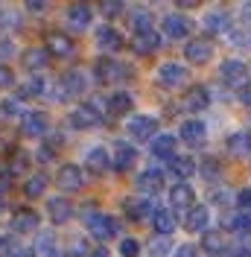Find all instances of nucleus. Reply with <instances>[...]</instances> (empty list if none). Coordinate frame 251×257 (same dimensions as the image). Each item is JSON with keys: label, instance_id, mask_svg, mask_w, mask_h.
<instances>
[{"label": "nucleus", "instance_id": "obj_42", "mask_svg": "<svg viewBox=\"0 0 251 257\" xmlns=\"http://www.w3.org/2000/svg\"><path fill=\"white\" fill-rule=\"evenodd\" d=\"M12 85H15V73L6 64H0V88H12Z\"/></svg>", "mask_w": 251, "mask_h": 257}, {"label": "nucleus", "instance_id": "obj_11", "mask_svg": "<svg viewBox=\"0 0 251 257\" xmlns=\"http://www.w3.org/2000/svg\"><path fill=\"white\" fill-rule=\"evenodd\" d=\"M99 123V111L94 105H79L70 111V126L73 128H94Z\"/></svg>", "mask_w": 251, "mask_h": 257}, {"label": "nucleus", "instance_id": "obj_38", "mask_svg": "<svg viewBox=\"0 0 251 257\" xmlns=\"http://www.w3.org/2000/svg\"><path fill=\"white\" fill-rule=\"evenodd\" d=\"M170 248H173V245H170V237H161V234H158L155 240H152V254L155 257H167Z\"/></svg>", "mask_w": 251, "mask_h": 257}, {"label": "nucleus", "instance_id": "obj_31", "mask_svg": "<svg viewBox=\"0 0 251 257\" xmlns=\"http://www.w3.org/2000/svg\"><path fill=\"white\" fill-rule=\"evenodd\" d=\"M123 210H126V216H129L132 222H141L143 216L149 213V202H141V199H126Z\"/></svg>", "mask_w": 251, "mask_h": 257}, {"label": "nucleus", "instance_id": "obj_37", "mask_svg": "<svg viewBox=\"0 0 251 257\" xmlns=\"http://www.w3.org/2000/svg\"><path fill=\"white\" fill-rule=\"evenodd\" d=\"M99 12L105 18H117L123 12V3H120V0H102V3H99Z\"/></svg>", "mask_w": 251, "mask_h": 257}, {"label": "nucleus", "instance_id": "obj_52", "mask_svg": "<svg viewBox=\"0 0 251 257\" xmlns=\"http://www.w3.org/2000/svg\"><path fill=\"white\" fill-rule=\"evenodd\" d=\"M91 257H108V251H105V248H94V254Z\"/></svg>", "mask_w": 251, "mask_h": 257}, {"label": "nucleus", "instance_id": "obj_17", "mask_svg": "<svg viewBox=\"0 0 251 257\" xmlns=\"http://www.w3.org/2000/svg\"><path fill=\"white\" fill-rule=\"evenodd\" d=\"M85 167H88V173H94V176H105V170H108V152H105L102 146L88 149V155H85Z\"/></svg>", "mask_w": 251, "mask_h": 257}, {"label": "nucleus", "instance_id": "obj_14", "mask_svg": "<svg viewBox=\"0 0 251 257\" xmlns=\"http://www.w3.org/2000/svg\"><path fill=\"white\" fill-rule=\"evenodd\" d=\"M164 35H167V38H187L190 35V18L187 15H167L164 18Z\"/></svg>", "mask_w": 251, "mask_h": 257}, {"label": "nucleus", "instance_id": "obj_7", "mask_svg": "<svg viewBox=\"0 0 251 257\" xmlns=\"http://www.w3.org/2000/svg\"><path fill=\"white\" fill-rule=\"evenodd\" d=\"M184 56H187V62L204 64V62H210V56H213V44L207 38H193L184 47Z\"/></svg>", "mask_w": 251, "mask_h": 257}, {"label": "nucleus", "instance_id": "obj_28", "mask_svg": "<svg viewBox=\"0 0 251 257\" xmlns=\"http://www.w3.org/2000/svg\"><path fill=\"white\" fill-rule=\"evenodd\" d=\"M152 155L155 158H175V138L173 135H158L152 141Z\"/></svg>", "mask_w": 251, "mask_h": 257}, {"label": "nucleus", "instance_id": "obj_26", "mask_svg": "<svg viewBox=\"0 0 251 257\" xmlns=\"http://www.w3.org/2000/svg\"><path fill=\"white\" fill-rule=\"evenodd\" d=\"M96 44H99V50H120L123 38H120V32L114 27H99L96 30Z\"/></svg>", "mask_w": 251, "mask_h": 257}, {"label": "nucleus", "instance_id": "obj_18", "mask_svg": "<svg viewBox=\"0 0 251 257\" xmlns=\"http://www.w3.org/2000/svg\"><path fill=\"white\" fill-rule=\"evenodd\" d=\"M202 248H204V254L222 257V254H225V248H228V240H225V234H222V231H204Z\"/></svg>", "mask_w": 251, "mask_h": 257}, {"label": "nucleus", "instance_id": "obj_47", "mask_svg": "<svg viewBox=\"0 0 251 257\" xmlns=\"http://www.w3.org/2000/svg\"><path fill=\"white\" fill-rule=\"evenodd\" d=\"M175 257H199V251H196V245H181L175 251Z\"/></svg>", "mask_w": 251, "mask_h": 257}, {"label": "nucleus", "instance_id": "obj_24", "mask_svg": "<svg viewBox=\"0 0 251 257\" xmlns=\"http://www.w3.org/2000/svg\"><path fill=\"white\" fill-rule=\"evenodd\" d=\"M47 64H50V53L44 47L24 50V67H27V70H44Z\"/></svg>", "mask_w": 251, "mask_h": 257}, {"label": "nucleus", "instance_id": "obj_23", "mask_svg": "<svg viewBox=\"0 0 251 257\" xmlns=\"http://www.w3.org/2000/svg\"><path fill=\"white\" fill-rule=\"evenodd\" d=\"M207 222H210V213H207V208H202V205H193V208L187 210V216H184V228H187V231H204Z\"/></svg>", "mask_w": 251, "mask_h": 257}, {"label": "nucleus", "instance_id": "obj_35", "mask_svg": "<svg viewBox=\"0 0 251 257\" xmlns=\"http://www.w3.org/2000/svg\"><path fill=\"white\" fill-rule=\"evenodd\" d=\"M132 21V30L135 32H149V24H152V15L146 12V9H138L135 15L129 18Z\"/></svg>", "mask_w": 251, "mask_h": 257}, {"label": "nucleus", "instance_id": "obj_10", "mask_svg": "<svg viewBox=\"0 0 251 257\" xmlns=\"http://www.w3.org/2000/svg\"><path fill=\"white\" fill-rule=\"evenodd\" d=\"M135 161H138L135 146L117 141V146H114V170H117V173H126V170H132V167H135Z\"/></svg>", "mask_w": 251, "mask_h": 257}, {"label": "nucleus", "instance_id": "obj_29", "mask_svg": "<svg viewBox=\"0 0 251 257\" xmlns=\"http://www.w3.org/2000/svg\"><path fill=\"white\" fill-rule=\"evenodd\" d=\"M152 222H155V231L161 234V237H170V234L175 231V225H178L173 210H164V208L155 210V219H152Z\"/></svg>", "mask_w": 251, "mask_h": 257}, {"label": "nucleus", "instance_id": "obj_34", "mask_svg": "<svg viewBox=\"0 0 251 257\" xmlns=\"http://www.w3.org/2000/svg\"><path fill=\"white\" fill-rule=\"evenodd\" d=\"M44 190H47V176H32V178H27V184H24V193H27L30 199L44 196Z\"/></svg>", "mask_w": 251, "mask_h": 257}, {"label": "nucleus", "instance_id": "obj_25", "mask_svg": "<svg viewBox=\"0 0 251 257\" xmlns=\"http://www.w3.org/2000/svg\"><path fill=\"white\" fill-rule=\"evenodd\" d=\"M67 24H70L73 30L88 27V24H91V6H85V3H73V6H67Z\"/></svg>", "mask_w": 251, "mask_h": 257}, {"label": "nucleus", "instance_id": "obj_49", "mask_svg": "<svg viewBox=\"0 0 251 257\" xmlns=\"http://www.w3.org/2000/svg\"><path fill=\"white\" fill-rule=\"evenodd\" d=\"M73 254H76V257H82V254H85V242H82V240H76V242H73Z\"/></svg>", "mask_w": 251, "mask_h": 257}, {"label": "nucleus", "instance_id": "obj_6", "mask_svg": "<svg viewBox=\"0 0 251 257\" xmlns=\"http://www.w3.org/2000/svg\"><path fill=\"white\" fill-rule=\"evenodd\" d=\"M222 79L228 82V85H245L248 82V67H245V62H239V59H228V62H222Z\"/></svg>", "mask_w": 251, "mask_h": 257}, {"label": "nucleus", "instance_id": "obj_5", "mask_svg": "<svg viewBox=\"0 0 251 257\" xmlns=\"http://www.w3.org/2000/svg\"><path fill=\"white\" fill-rule=\"evenodd\" d=\"M85 73L82 70H67L62 76V82H59V94L64 96V99H70V96H79L85 94Z\"/></svg>", "mask_w": 251, "mask_h": 257}, {"label": "nucleus", "instance_id": "obj_12", "mask_svg": "<svg viewBox=\"0 0 251 257\" xmlns=\"http://www.w3.org/2000/svg\"><path fill=\"white\" fill-rule=\"evenodd\" d=\"M50 56H56V59H67L70 53H73V41L64 35V32H50L47 35V47H44Z\"/></svg>", "mask_w": 251, "mask_h": 257}, {"label": "nucleus", "instance_id": "obj_53", "mask_svg": "<svg viewBox=\"0 0 251 257\" xmlns=\"http://www.w3.org/2000/svg\"><path fill=\"white\" fill-rule=\"evenodd\" d=\"M234 257H251V251H245V248H239V251H236Z\"/></svg>", "mask_w": 251, "mask_h": 257}, {"label": "nucleus", "instance_id": "obj_40", "mask_svg": "<svg viewBox=\"0 0 251 257\" xmlns=\"http://www.w3.org/2000/svg\"><path fill=\"white\" fill-rule=\"evenodd\" d=\"M30 152H15V158H12V173H24L27 167H30V158H27Z\"/></svg>", "mask_w": 251, "mask_h": 257}, {"label": "nucleus", "instance_id": "obj_30", "mask_svg": "<svg viewBox=\"0 0 251 257\" xmlns=\"http://www.w3.org/2000/svg\"><path fill=\"white\" fill-rule=\"evenodd\" d=\"M170 170L178 178H190L196 173V161L190 158V155H175V158H170Z\"/></svg>", "mask_w": 251, "mask_h": 257}, {"label": "nucleus", "instance_id": "obj_54", "mask_svg": "<svg viewBox=\"0 0 251 257\" xmlns=\"http://www.w3.org/2000/svg\"><path fill=\"white\" fill-rule=\"evenodd\" d=\"M248 228H251V213H248Z\"/></svg>", "mask_w": 251, "mask_h": 257}, {"label": "nucleus", "instance_id": "obj_39", "mask_svg": "<svg viewBox=\"0 0 251 257\" xmlns=\"http://www.w3.org/2000/svg\"><path fill=\"white\" fill-rule=\"evenodd\" d=\"M120 254L123 257H138L141 254V242L138 240H123L120 242Z\"/></svg>", "mask_w": 251, "mask_h": 257}, {"label": "nucleus", "instance_id": "obj_8", "mask_svg": "<svg viewBox=\"0 0 251 257\" xmlns=\"http://www.w3.org/2000/svg\"><path fill=\"white\" fill-rule=\"evenodd\" d=\"M152 132H158V120L155 117L141 114V117H132V120H129V135H132L135 141H149Z\"/></svg>", "mask_w": 251, "mask_h": 257}, {"label": "nucleus", "instance_id": "obj_32", "mask_svg": "<svg viewBox=\"0 0 251 257\" xmlns=\"http://www.w3.org/2000/svg\"><path fill=\"white\" fill-rule=\"evenodd\" d=\"M129 108H132V96L126 94V91H117V94L108 99V111L117 114V117H120V114H126Z\"/></svg>", "mask_w": 251, "mask_h": 257}, {"label": "nucleus", "instance_id": "obj_46", "mask_svg": "<svg viewBox=\"0 0 251 257\" xmlns=\"http://www.w3.org/2000/svg\"><path fill=\"white\" fill-rule=\"evenodd\" d=\"M9 56H12V41L0 38V59H9Z\"/></svg>", "mask_w": 251, "mask_h": 257}, {"label": "nucleus", "instance_id": "obj_3", "mask_svg": "<svg viewBox=\"0 0 251 257\" xmlns=\"http://www.w3.org/2000/svg\"><path fill=\"white\" fill-rule=\"evenodd\" d=\"M56 184H59L64 193L82 190V184H85V178H82V167H76V164H62L59 173H56Z\"/></svg>", "mask_w": 251, "mask_h": 257}, {"label": "nucleus", "instance_id": "obj_21", "mask_svg": "<svg viewBox=\"0 0 251 257\" xmlns=\"http://www.w3.org/2000/svg\"><path fill=\"white\" fill-rule=\"evenodd\" d=\"M170 202H173L175 208L190 210L193 208V202H196V193H193V187H190L187 181H181V184H175L173 190H170Z\"/></svg>", "mask_w": 251, "mask_h": 257}, {"label": "nucleus", "instance_id": "obj_13", "mask_svg": "<svg viewBox=\"0 0 251 257\" xmlns=\"http://www.w3.org/2000/svg\"><path fill=\"white\" fill-rule=\"evenodd\" d=\"M21 132H24L27 138H41V135L47 132V117H44L41 111L24 114V120H21Z\"/></svg>", "mask_w": 251, "mask_h": 257}, {"label": "nucleus", "instance_id": "obj_48", "mask_svg": "<svg viewBox=\"0 0 251 257\" xmlns=\"http://www.w3.org/2000/svg\"><path fill=\"white\" fill-rule=\"evenodd\" d=\"M27 9H30V12H44V9H47V3H38V0H30V3H27Z\"/></svg>", "mask_w": 251, "mask_h": 257}, {"label": "nucleus", "instance_id": "obj_33", "mask_svg": "<svg viewBox=\"0 0 251 257\" xmlns=\"http://www.w3.org/2000/svg\"><path fill=\"white\" fill-rule=\"evenodd\" d=\"M228 21H231L228 12H210V15H204V30L207 32H219V30L228 27Z\"/></svg>", "mask_w": 251, "mask_h": 257}, {"label": "nucleus", "instance_id": "obj_36", "mask_svg": "<svg viewBox=\"0 0 251 257\" xmlns=\"http://www.w3.org/2000/svg\"><path fill=\"white\" fill-rule=\"evenodd\" d=\"M202 176L207 178V181H216V178L222 176V167H219V161H210V158L204 161V164H202Z\"/></svg>", "mask_w": 251, "mask_h": 257}, {"label": "nucleus", "instance_id": "obj_2", "mask_svg": "<svg viewBox=\"0 0 251 257\" xmlns=\"http://www.w3.org/2000/svg\"><path fill=\"white\" fill-rule=\"evenodd\" d=\"M187 67L184 64H175V62H167L158 67V85H164V88H181V85H187Z\"/></svg>", "mask_w": 251, "mask_h": 257}, {"label": "nucleus", "instance_id": "obj_44", "mask_svg": "<svg viewBox=\"0 0 251 257\" xmlns=\"http://www.w3.org/2000/svg\"><path fill=\"white\" fill-rule=\"evenodd\" d=\"M236 205H239V208H251V190H239L236 193Z\"/></svg>", "mask_w": 251, "mask_h": 257}, {"label": "nucleus", "instance_id": "obj_43", "mask_svg": "<svg viewBox=\"0 0 251 257\" xmlns=\"http://www.w3.org/2000/svg\"><path fill=\"white\" fill-rule=\"evenodd\" d=\"M18 105H21V102H18V99H6V102H3V105H0V108H3V114H6V117H12V114H18V111H21V108H18Z\"/></svg>", "mask_w": 251, "mask_h": 257}, {"label": "nucleus", "instance_id": "obj_4", "mask_svg": "<svg viewBox=\"0 0 251 257\" xmlns=\"http://www.w3.org/2000/svg\"><path fill=\"white\" fill-rule=\"evenodd\" d=\"M88 231L94 234L96 240H111L117 231H120V225L114 216L108 213H94V216H88Z\"/></svg>", "mask_w": 251, "mask_h": 257}, {"label": "nucleus", "instance_id": "obj_1", "mask_svg": "<svg viewBox=\"0 0 251 257\" xmlns=\"http://www.w3.org/2000/svg\"><path fill=\"white\" fill-rule=\"evenodd\" d=\"M94 76L102 85H123L132 79V67L123 62H114V59H99L94 67Z\"/></svg>", "mask_w": 251, "mask_h": 257}, {"label": "nucleus", "instance_id": "obj_9", "mask_svg": "<svg viewBox=\"0 0 251 257\" xmlns=\"http://www.w3.org/2000/svg\"><path fill=\"white\" fill-rule=\"evenodd\" d=\"M47 213L53 225H64L73 213V205L64 199V196H56V199H47Z\"/></svg>", "mask_w": 251, "mask_h": 257}, {"label": "nucleus", "instance_id": "obj_15", "mask_svg": "<svg viewBox=\"0 0 251 257\" xmlns=\"http://www.w3.org/2000/svg\"><path fill=\"white\" fill-rule=\"evenodd\" d=\"M204 138H207V126H204L202 120H187L181 126V141L187 146H202Z\"/></svg>", "mask_w": 251, "mask_h": 257}, {"label": "nucleus", "instance_id": "obj_22", "mask_svg": "<svg viewBox=\"0 0 251 257\" xmlns=\"http://www.w3.org/2000/svg\"><path fill=\"white\" fill-rule=\"evenodd\" d=\"M35 225H38V213H35V210H30V208L15 210V216H12V231L30 234V231H35Z\"/></svg>", "mask_w": 251, "mask_h": 257}, {"label": "nucleus", "instance_id": "obj_50", "mask_svg": "<svg viewBox=\"0 0 251 257\" xmlns=\"http://www.w3.org/2000/svg\"><path fill=\"white\" fill-rule=\"evenodd\" d=\"M6 187H9V178H6V173H0V196L6 193Z\"/></svg>", "mask_w": 251, "mask_h": 257}, {"label": "nucleus", "instance_id": "obj_19", "mask_svg": "<svg viewBox=\"0 0 251 257\" xmlns=\"http://www.w3.org/2000/svg\"><path fill=\"white\" fill-rule=\"evenodd\" d=\"M161 47V35L158 32H138L135 35V41H132V50L135 53H141V56H149V53H155V50Z\"/></svg>", "mask_w": 251, "mask_h": 257}, {"label": "nucleus", "instance_id": "obj_16", "mask_svg": "<svg viewBox=\"0 0 251 257\" xmlns=\"http://www.w3.org/2000/svg\"><path fill=\"white\" fill-rule=\"evenodd\" d=\"M207 105H210V91L204 85H193L184 96V108L187 111H204Z\"/></svg>", "mask_w": 251, "mask_h": 257}, {"label": "nucleus", "instance_id": "obj_51", "mask_svg": "<svg viewBox=\"0 0 251 257\" xmlns=\"http://www.w3.org/2000/svg\"><path fill=\"white\" fill-rule=\"evenodd\" d=\"M15 257H35V251H32V248H18Z\"/></svg>", "mask_w": 251, "mask_h": 257}, {"label": "nucleus", "instance_id": "obj_27", "mask_svg": "<svg viewBox=\"0 0 251 257\" xmlns=\"http://www.w3.org/2000/svg\"><path fill=\"white\" fill-rule=\"evenodd\" d=\"M135 187H138L141 193H158L161 187H164V176L155 173V170H149V173H143V176L135 178Z\"/></svg>", "mask_w": 251, "mask_h": 257}, {"label": "nucleus", "instance_id": "obj_45", "mask_svg": "<svg viewBox=\"0 0 251 257\" xmlns=\"http://www.w3.org/2000/svg\"><path fill=\"white\" fill-rule=\"evenodd\" d=\"M239 102H242V105H251V82H245V85L239 88Z\"/></svg>", "mask_w": 251, "mask_h": 257}, {"label": "nucleus", "instance_id": "obj_20", "mask_svg": "<svg viewBox=\"0 0 251 257\" xmlns=\"http://www.w3.org/2000/svg\"><path fill=\"white\" fill-rule=\"evenodd\" d=\"M225 146H228V152H231V155L245 158V155H251V135H248V132H234V135H228Z\"/></svg>", "mask_w": 251, "mask_h": 257}, {"label": "nucleus", "instance_id": "obj_41", "mask_svg": "<svg viewBox=\"0 0 251 257\" xmlns=\"http://www.w3.org/2000/svg\"><path fill=\"white\" fill-rule=\"evenodd\" d=\"M15 242H12V237H0V257H15Z\"/></svg>", "mask_w": 251, "mask_h": 257}]
</instances>
